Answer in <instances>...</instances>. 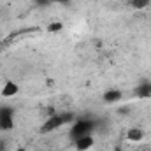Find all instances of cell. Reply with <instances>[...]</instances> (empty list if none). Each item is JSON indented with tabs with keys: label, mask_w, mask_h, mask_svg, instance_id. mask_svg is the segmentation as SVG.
Here are the masks:
<instances>
[{
	"label": "cell",
	"mask_w": 151,
	"mask_h": 151,
	"mask_svg": "<svg viewBox=\"0 0 151 151\" xmlns=\"http://www.w3.org/2000/svg\"><path fill=\"white\" fill-rule=\"evenodd\" d=\"M46 2H51V4H67L70 0H46Z\"/></svg>",
	"instance_id": "cell-9"
},
{
	"label": "cell",
	"mask_w": 151,
	"mask_h": 151,
	"mask_svg": "<svg viewBox=\"0 0 151 151\" xmlns=\"http://www.w3.org/2000/svg\"><path fill=\"white\" fill-rule=\"evenodd\" d=\"M14 127V113L11 107L0 109V130H11Z\"/></svg>",
	"instance_id": "cell-3"
},
{
	"label": "cell",
	"mask_w": 151,
	"mask_h": 151,
	"mask_svg": "<svg viewBox=\"0 0 151 151\" xmlns=\"http://www.w3.org/2000/svg\"><path fill=\"white\" fill-rule=\"evenodd\" d=\"M150 2H151V0H150Z\"/></svg>",
	"instance_id": "cell-11"
},
{
	"label": "cell",
	"mask_w": 151,
	"mask_h": 151,
	"mask_svg": "<svg viewBox=\"0 0 151 151\" xmlns=\"http://www.w3.org/2000/svg\"><path fill=\"white\" fill-rule=\"evenodd\" d=\"M142 135H144V134H142L139 128H132V130L128 132V139H130V141H141Z\"/></svg>",
	"instance_id": "cell-7"
},
{
	"label": "cell",
	"mask_w": 151,
	"mask_h": 151,
	"mask_svg": "<svg viewBox=\"0 0 151 151\" xmlns=\"http://www.w3.org/2000/svg\"><path fill=\"white\" fill-rule=\"evenodd\" d=\"M150 4H151L150 0H130V5L135 7V9H144V7H148Z\"/></svg>",
	"instance_id": "cell-8"
},
{
	"label": "cell",
	"mask_w": 151,
	"mask_h": 151,
	"mask_svg": "<svg viewBox=\"0 0 151 151\" xmlns=\"http://www.w3.org/2000/svg\"><path fill=\"white\" fill-rule=\"evenodd\" d=\"M76 144V150L77 151H84V150H90L93 146V135H84V137H79L74 141Z\"/></svg>",
	"instance_id": "cell-4"
},
{
	"label": "cell",
	"mask_w": 151,
	"mask_h": 151,
	"mask_svg": "<svg viewBox=\"0 0 151 151\" xmlns=\"http://www.w3.org/2000/svg\"><path fill=\"white\" fill-rule=\"evenodd\" d=\"M18 90H19V86H18L14 81H7V83L4 84V88H2V95H4V97H12V95L18 93Z\"/></svg>",
	"instance_id": "cell-6"
},
{
	"label": "cell",
	"mask_w": 151,
	"mask_h": 151,
	"mask_svg": "<svg viewBox=\"0 0 151 151\" xmlns=\"http://www.w3.org/2000/svg\"><path fill=\"white\" fill-rule=\"evenodd\" d=\"M93 132H95V123L91 119H76L70 128V135L74 141L79 137H84V135H91Z\"/></svg>",
	"instance_id": "cell-1"
},
{
	"label": "cell",
	"mask_w": 151,
	"mask_h": 151,
	"mask_svg": "<svg viewBox=\"0 0 151 151\" xmlns=\"http://www.w3.org/2000/svg\"><path fill=\"white\" fill-rule=\"evenodd\" d=\"M114 151H123L121 148H114Z\"/></svg>",
	"instance_id": "cell-10"
},
{
	"label": "cell",
	"mask_w": 151,
	"mask_h": 151,
	"mask_svg": "<svg viewBox=\"0 0 151 151\" xmlns=\"http://www.w3.org/2000/svg\"><path fill=\"white\" fill-rule=\"evenodd\" d=\"M121 97H123V93L119 90H107L104 93V102L106 104H114V102L121 100Z\"/></svg>",
	"instance_id": "cell-5"
},
{
	"label": "cell",
	"mask_w": 151,
	"mask_h": 151,
	"mask_svg": "<svg viewBox=\"0 0 151 151\" xmlns=\"http://www.w3.org/2000/svg\"><path fill=\"white\" fill-rule=\"evenodd\" d=\"M69 121H74L72 114H69V113L55 114V116L47 118V121H46V123H44V127H42V132H51V130H56V128H60L62 125H65V123H69Z\"/></svg>",
	"instance_id": "cell-2"
}]
</instances>
